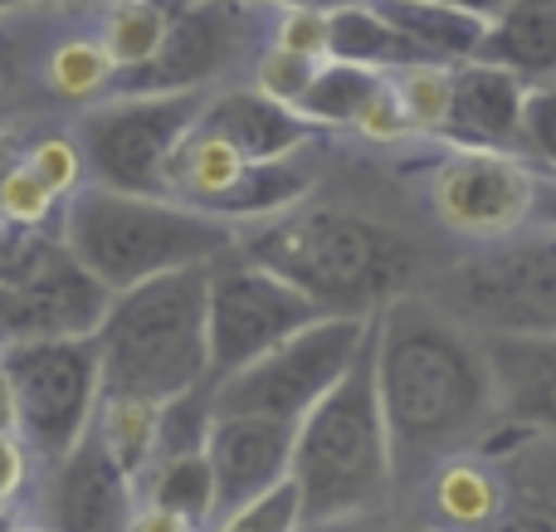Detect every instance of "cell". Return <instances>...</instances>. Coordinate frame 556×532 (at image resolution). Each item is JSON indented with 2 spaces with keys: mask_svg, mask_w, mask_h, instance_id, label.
Wrapping results in <instances>:
<instances>
[{
  "mask_svg": "<svg viewBox=\"0 0 556 532\" xmlns=\"http://www.w3.org/2000/svg\"><path fill=\"white\" fill-rule=\"evenodd\" d=\"M181 5H186V0H181Z\"/></svg>",
  "mask_w": 556,
  "mask_h": 532,
  "instance_id": "cell-48",
  "label": "cell"
},
{
  "mask_svg": "<svg viewBox=\"0 0 556 532\" xmlns=\"http://www.w3.org/2000/svg\"><path fill=\"white\" fill-rule=\"evenodd\" d=\"M307 181L313 176L303 166H293V156H278V162H244V172L235 176L230 191H220L211 201V215L230 225H254L269 220V215L293 211L307 195Z\"/></svg>",
  "mask_w": 556,
  "mask_h": 532,
  "instance_id": "cell-22",
  "label": "cell"
},
{
  "mask_svg": "<svg viewBox=\"0 0 556 532\" xmlns=\"http://www.w3.org/2000/svg\"><path fill=\"white\" fill-rule=\"evenodd\" d=\"M10 387H15V435L25 440L29 459L59 465L78 440L93 430L103 401V362L88 338H20L0 347Z\"/></svg>",
  "mask_w": 556,
  "mask_h": 532,
  "instance_id": "cell-6",
  "label": "cell"
},
{
  "mask_svg": "<svg viewBox=\"0 0 556 532\" xmlns=\"http://www.w3.org/2000/svg\"><path fill=\"white\" fill-rule=\"evenodd\" d=\"M430 293L469 332H556V235H508L430 279Z\"/></svg>",
  "mask_w": 556,
  "mask_h": 532,
  "instance_id": "cell-7",
  "label": "cell"
},
{
  "mask_svg": "<svg viewBox=\"0 0 556 532\" xmlns=\"http://www.w3.org/2000/svg\"><path fill=\"white\" fill-rule=\"evenodd\" d=\"M483 532H556V514H547V508H528V504H508Z\"/></svg>",
  "mask_w": 556,
  "mask_h": 532,
  "instance_id": "cell-38",
  "label": "cell"
},
{
  "mask_svg": "<svg viewBox=\"0 0 556 532\" xmlns=\"http://www.w3.org/2000/svg\"><path fill=\"white\" fill-rule=\"evenodd\" d=\"M113 74H117V64L108 59L103 39H98V45L93 39H68V45H59L54 54H49V84H54V93H64V98L98 93Z\"/></svg>",
  "mask_w": 556,
  "mask_h": 532,
  "instance_id": "cell-29",
  "label": "cell"
},
{
  "mask_svg": "<svg viewBox=\"0 0 556 532\" xmlns=\"http://www.w3.org/2000/svg\"><path fill=\"white\" fill-rule=\"evenodd\" d=\"M376 391L391 430L395 484H415L454 455H473L503 426L479 332L405 289L376 313Z\"/></svg>",
  "mask_w": 556,
  "mask_h": 532,
  "instance_id": "cell-1",
  "label": "cell"
},
{
  "mask_svg": "<svg viewBox=\"0 0 556 532\" xmlns=\"http://www.w3.org/2000/svg\"><path fill=\"white\" fill-rule=\"evenodd\" d=\"M20 156H25V142H20L15 132H0V195H5V181L20 166ZM0 230H5V225H0Z\"/></svg>",
  "mask_w": 556,
  "mask_h": 532,
  "instance_id": "cell-41",
  "label": "cell"
},
{
  "mask_svg": "<svg viewBox=\"0 0 556 532\" xmlns=\"http://www.w3.org/2000/svg\"><path fill=\"white\" fill-rule=\"evenodd\" d=\"M503 426L556 435V332H479Z\"/></svg>",
  "mask_w": 556,
  "mask_h": 532,
  "instance_id": "cell-15",
  "label": "cell"
},
{
  "mask_svg": "<svg viewBox=\"0 0 556 532\" xmlns=\"http://www.w3.org/2000/svg\"><path fill=\"white\" fill-rule=\"evenodd\" d=\"M45 474L49 532H127V523H132L137 498H142L137 479L98 445L93 430Z\"/></svg>",
  "mask_w": 556,
  "mask_h": 532,
  "instance_id": "cell-13",
  "label": "cell"
},
{
  "mask_svg": "<svg viewBox=\"0 0 556 532\" xmlns=\"http://www.w3.org/2000/svg\"><path fill=\"white\" fill-rule=\"evenodd\" d=\"M240 250L283 274L323 313L346 318H376L420 274V254L405 235L337 205L254 220V230H240Z\"/></svg>",
  "mask_w": 556,
  "mask_h": 532,
  "instance_id": "cell-2",
  "label": "cell"
},
{
  "mask_svg": "<svg viewBox=\"0 0 556 532\" xmlns=\"http://www.w3.org/2000/svg\"><path fill=\"white\" fill-rule=\"evenodd\" d=\"M25 523V514H20V504H0V532H15Z\"/></svg>",
  "mask_w": 556,
  "mask_h": 532,
  "instance_id": "cell-45",
  "label": "cell"
},
{
  "mask_svg": "<svg viewBox=\"0 0 556 532\" xmlns=\"http://www.w3.org/2000/svg\"><path fill=\"white\" fill-rule=\"evenodd\" d=\"M215 430V396L211 381L205 387H191L181 396H166L156 406V459H186V455H205V440Z\"/></svg>",
  "mask_w": 556,
  "mask_h": 532,
  "instance_id": "cell-27",
  "label": "cell"
},
{
  "mask_svg": "<svg viewBox=\"0 0 556 532\" xmlns=\"http://www.w3.org/2000/svg\"><path fill=\"white\" fill-rule=\"evenodd\" d=\"M532 225H542V230L556 235V176L552 181L538 176V191H532Z\"/></svg>",
  "mask_w": 556,
  "mask_h": 532,
  "instance_id": "cell-40",
  "label": "cell"
},
{
  "mask_svg": "<svg viewBox=\"0 0 556 532\" xmlns=\"http://www.w3.org/2000/svg\"><path fill=\"white\" fill-rule=\"evenodd\" d=\"M156 406L162 401H142V396H113L103 391L93 416V435L127 474L142 484V474L152 469L156 459Z\"/></svg>",
  "mask_w": 556,
  "mask_h": 532,
  "instance_id": "cell-23",
  "label": "cell"
},
{
  "mask_svg": "<svg viewBox=\"0 0 556 532\" xmlns=\"http://www.w3.org/2000/svg\"><path fill=\"white\" fill-rule=\"evenodd\" d=\"M327 318L303 289L283 274L264 269L260 259L235 244L230 254L211 264L205 279V338H211V381L260 362L283 338L303 332L307 322Z\"/></svg>",
  "mask_w": 556,
  "mask_h": 532,
  "instance_id": "cell-10",
  "label": "cell"
},
{
  "mask_svg": "<svg viewBox=\"0 0 556 532\" xmlns=\"http://www.w3.org/2000/svg\"><path fill=\"white\" fill-rule=\"evenodd\" d=\"M303 528H342L381 514L395 489L391 430L376 391V318L371 338L356 352L332 391L298 420L293 469Z\"/></svg>",
  "mask_w": 556,
  "mask_h": 532,
  "instance_id": "cell-3",
  "label": "cell"
},
{
  "mask_svg": "<svg viewBox=\"0 0 556 532\" xmlns=\"http://www.w3.org/2000/svg\"><path fill=\"white\" fill-rule=\"evenodd\" d=\"M274 45L307 59H327V10H283L274 25Z\"/></svg>",
  "mask_w": 556,
  "mask_h": 532,
  "instance_id": "cell-35",
  "label": "cell"
},
{
  "mask_svg": "<svg viewBox=\"0 0 556 532\" xmlns=\"http://www.w3.org/2000/svg\"><path fill=\"white\" fill-rule=\"evenodd\" d=\"M498 68H513L522 84H552L556 78V0H508L489 20L479 54Z\"/></svg>",
  "mask_w": 556,
  "mask_h": 532,
  "instance_id": "cell-19",
  "label": "cell"
},
{
  "mask_svg": "<svg viewBox=\"0 0 556 532\" xmlns=\"http://www.w3.org/2000/svg\"><path fill=\"white\" fill-rule=\"evenodd\" d=\"M410 532H444V528H434V523H430V528H410Z\"/></svg>",
  "mask_w": 556,
  "mask_h": 532,
  "instance_id": "cell-47",
  "label": "cell"
},
{
  "mask_svg": "<svg viewBox=\"0 0 556 532\" xmlns=\"http://www.w3.org/2000/svg\"><path fill=\"white\" fill-rule=\"evenodd\" d=\"M532 191L538 176L513 152L459 147L430 176V211L450 235L473 244H498L532 225Z\"/></svg>",
  "mask_w": 556,
  "mask_h": 532,
  "instance_id": "cell-11",
  "label": "cell"
},
{
  "mask_svg": "<svg viewBox=\"0 0 556 532\" xmlns=\"http://www.w3.org/2000/svg\"><path fill=\"white\" fill-rule=\"evenodd\" d=\"M127 532H205V528H195L191 518L172 514V508H162V504L137 498V514H132V523H127Z\"/></svg>",
  "mask_w": 556,
  "mask_h": 532,
  "instance_id": "cell-39",
  "label": "cell"
},
{
  "mask_svg": "<svg viewBox=\"0 0 556 532\" xmlns=\"http://www.w3.org/2000/svg\"><path fill=\"white\" fill-rule=\"evenodd\" d=\"M430 494V523L444 532H483L508 508V484L489 465V455H454L425 474Z\"/></svg>",
  "mask_w": 556,
  "mask_h": 532,
  "instance_id": "cell-18",
  "label": "cell"
},
{
  "mask_svg": "<svg viewBox=\"0 0 556 532\" xmlns=\"http://www.w3.org/2000/svg\"><path fill=\"white\" fill-rule=\"evenodd\" d=\"M25 166L59 195V201H68V195L84 186V156H78L74 137H45V142L25 147Z\"/></svg>",
  "mask_w": 556,
  "mask_h": 532,
  "instance_id": "cell-34",
  "label": "cell"
},
{
  "mask_svg": "<svg viewBox=\"0 0 556 532\" xmlns=\"http://www.w3.org/2000/svg\"><path fill=\"white\" fill-rule=\"evenodd\" d=\"M293 420L264 416H215V430L205 440V459L215 474V518L240 514L254 498L288 484L293 469Z\"/></svg>",
  "mask_w": 556,
  "mask_h": 532,
  "instance_id": "cell-14",
  "label": "cell"
},
{
  "mask_svg": "<svg viewBox=\"0 0 556 532\" xmlns=\"http://www.w3.org/2000/svg\"><path fill=\"white\" fill-rule=\"evenodd\" d=\"M15 532H49V528H45V523H20Z\"/></svg>",
  "mask_w": 556,
  "mask_h": 532,
  "instance_id": "cell-46",
  "label": "cell"
},
{
  "mask_svg": "<svg viewBox=\"0 0 556 532\" xmlns=\"http://www.w3.org/2000/svg\"><path fill=\"white\" fill-rule=\"evenodd\" d=\"M327 59L376 68V74H395V68H405V64H425L420 49H415L381 10L366 5V0H352V5L327 15Z\"/></svg>",
  "mask_w": 556,
  "mask_h": 532,
  "instance_id": "cell-21",
  "label": "cell"
},
{
  "mask_svg": "<svg viewBox=\"0 0 556 532\" xmlns=\"http://www.w3.org/2000/svg\"><path fill=\"white\" fill-rule=\"evenodd\" d=\"M376 5L425 59L434 64H464V59L479 54L483 35H489V20L473 15V10L444 5V0H366Z\"/></svg>",
  "mask_w": 556,
  "mask_h": 532,
  "instance_id": "cell-20",
  "label": "cell"
},
{
  "mask_svg": "<svg viewBox=\"0 0 556 532\" xmlns=\"http://www.w3.org/2000/svg\"><path fill=\"white\" fill-rule=\"evenodd\" d=\"M15 426H20V416H15V387H10L5 367H0V430H10V435H15Z\"/></svg>",
  "mask_w": 556,
  "mask_h": 532,
  "instance_id": "cell-42",
  "label": "cell"
},
{
  "mask_svg": "<svg viewBox=\"0 0 556 532\" xmlns=\"http://www.w3.org/2000/svg\"><path fill=\"white\" fill-rule=\"evenodd\" d=\"M381 84H386V74H376V68L342 64V59H323L317 74H313V84H307V93H303V103H298V113H303L307 123H323V127L356 123L362 107L381 93Z\"/></svg>",
  "mask_w": 556,
  "mask_h": 532,
  "instance_id": "cell-24",
  "label": "cell"
},
{
  "mask_svg": "<svg viewBox=\"0 0 556 532\" xmlns=\"http://www.w3.org/2000/svg\"><path fill=\"white\" fill-rule=\"evenodd\" d=\"M528 88L532 84H522L513 68H498L489 59H464V64H454L450 78V117H444L440 137L459 147L508 152V147H518Z\"/></svg>",
  "mask_w": 556,
  "mask_h": 532,
  "instance_id": "cell-16",
  "label": "cell"
},
{
  "mask_svg": "<svg viewBox=\"0 0 556 532\" xmlns=\"http://www.w3.org/2000/svg\"><path fill=\"white\" fill-rule=\"evenodd\" d=\"M59 240L108 293H123L156 274L215 264L240 244V225L176 195L113 191V186L84 181L64 201Z\"/></svg>",
  "mask_w": 556,
  "mask_h": 532,
  "instance_id": "cell-4",
  "label": "cell"
},
{
  "mask_svg": "<svg viewBox=\"0 0 556 532\" xmlns=\"http://www.w3.org/2000/svg\"><path fill=\"white\" fill-rule=\"evenodd\" d=\"M205 279L201 269H176L113 293L98 322L103 391L113 396L166 401L211 381V338H205Z\"/></svg>",
  "mask_w": 556,
  "mask_h": 532,
  "instance_id": "cell-5",
  "label": "cell"
},
{
  "mask_svg": "<svg viewBox=\"0 0 556 532\" xmlns=\"http://www.w3.org/2000/svg\"><path fill=\"white\" fill-rule=\"evenodd\" d=\"M201 132L220 137L225 147L244 156V162H278V156H293L298 147L313 137V123H307L298 107L274 103L260 88H230V93L205 98L201 107Z\"/></svg>",
  "mask_w": 556,
  "mask_h": 532,
  "instance_id": "cell-17",
  "label": "cell"
},
{
  "mask_svg": "<svg viewBox=\"0 0 556 532\" xmlns=\"http://www.w3.org/2000/svg\"><path fill=\"white\" fill-rule=\"evenodd\" d=\"M401 98L405 117H410L415 132H440L444 117H450V78H454V64H405L395 74H386Z\"/></svg>",
  "mask_w": 556,
  "mask_h": 532,
  "instance_id": "cell-28",
  "label": "cell"
},
{
  "mask_svg": "<svg viewBox=\"0 0 556 532\" xmlns=\"http://www.w3.org/2000/svg\"><path fill=\"white\" fill-rule=\"evenodd\" d=\"M518 147L538 166H547V172L556 176V78H552V84H532L528 88V103H522V127H518Z\"/></svg>",
  "mask_w": 556,
  "mask_h": 532,
  "instance_id": "cell-33",
  "label": "cell"
},
{
  "mask_svg": "<svg viewBox=\"0 0 556 532\" xmlns=\"http://www.w3.org/2000/svg\"><path fill=\"white\" fill-rule=\"evenodd\" d=\"M172 25V5L166 0H113L103 20V49L117 68H142L147 59L162 49V35Z\"/></svg>",
  "mask_w": 556,
  "mask_h": 532,
  "instance_id": "cell-26",
  "label": "cell"
},
{
  "mask_svg": "<svg viewBox=\"0 0 556 532\" xmlns=\"http://www.w3.org/2000/svg\"><path fill=\"white\" fill-rule=\"evenodd\" d=\"M444 5H459V10H473V15H483V20H493L508 0H444Z\"/></svg>",
  "mask_w": 556,
  "mask_h": 532,
  "instance_id": "cell-44",
  "label": "cell"
},
{
  "mask_svg": "<svg viewBox=\"0 0 556 532\" xmlns=\"http://www.w3.org/2000/svg\"><path fill=\"white\" fill-rule=\"evenodd\" d=\"M352 127L356 132H366V137H376V142H395V137L415 132L410 117H405V107H401V98H395V88H391V78H386L381 93L362 107V117H356Z\"/></svg>",
  "mask_w": 556,
  "mask_h": 532,
  "instance_id": "cell-36",
  "label": "cell"
},
{
  "mask_svg": "<svg viewBox=\"0 0 556 532\" xmlns=\"http://www.w3.org/2000/svg\"><path fill=\"white\" fill-rule=\"evenodd\" d=\"M366 338H371V318L327 313V318L307 322L303 332L283 338L260 362L211 381L215 416H264L298 426L342 381V371L356 362Z\"/></svg>",
  "mask_w": 556,
  "mask_h": 532,
  "instance_id": "cell-8",
  "label": "cell"
},
{
  "mask_svg": "<svg viewBox=\"0 0 556 532\" xmlns=\"http://www.w3.org/2000/svg\"><path fill=\"white\" fill-rule=\"evenodd\" d=\"M205 532H303V508H298L293 479H288V484H278L274 494L254 498V504L240 508V514L215 518Z\"/></svg>",
  "mask_w": 556,
  "mask_h": 532,
  "instance_id": "cell-31",
  "label": "cell"
},
{
  "mask_svg": "<svg viewBox=\"0 0 556 532\" xmlns=\"http://www.w3.org/2000/svg\"><path fill=\"white\" fill-rule=\"evenodd\" d=\"M205 93H123L78 117L84 176L113 191L166 195V162L201 123Z\"/></svg>",
  "mask_w": 556,
  "mask_h": 532,
  "instance_id": "cell-9",
  "label": "cell"
},
{
  "mask_svg": "<svg viewBox=\"0 0 556 532\" xmlns=\"http://www.w3.org/2000/svg\"><path fill=\"white\" fill-rule=\"evenodd\" d=\"M59 205L64 201H59V195L25 166V156H20V166L5 181V195H0V225H5V230H35V225H45Z\"/></svg>",
  "mask_w": 556,
  "mask_h": 532,
  "instance_id": "cell-32",
  "label": "cell"
},
{
  "mask_svg": "<svg viewBox=\"0 0 556 532\" xmlns=\"http://www.w3.org/2000/svg\"><path fill=\"white\" fill-rule=\"evenodd\" d=\"M269 5H283V10H342V5H352V0H269Z\"/></svg>",
  "mask_w": 556,
  "mask_h": 532,
  "instance_id": "cell-43",
  "label": "cell"
},
{
  "mask_svg": "<svg viewBox=\"0 0 556 532\" xmlns=\"http://www.w3.org/2000/svg\"><path fill=\"white\" fill-rule=\"evenodd\" d=\"M137 494L147 504H162L172 514L191 518L195 528H211L215 523V474H211V459L205 455H186V459H162L142 474Z\"/></svg>",
  "mask_w": 556,
  "mask_h": 532,
  "instance_id": "cell-25",
  "label": "cell"
},
{
  "mask_svg": "<svg viewBox=\"0 0 556 532\" xmlns=\"http://www.w3.org/2000/svg\"><path fill=\"white\" fill-rule=\"evenodd\" d=\"M240 54V10L230 0H186L172 10L162 49L123 74V93H205L215 74Z\"/></svg>",
  "mask_w": 556,
  "mask_h": 532,
  "instance_id": "cell-12",
  "label": "cell"
},
{
  "mask_svg": "<svg viewBox=\"0 0 556 532\" xmlns=\"http://www.w3.org/2000/svg\"><path fill=\"white\" fill-rule=\"evenodd\" d=\"M317 64H323V59H307V54H293V49H283V45H269L260 54V64H254V88L269 93L274 103L298 107L307 93V84H313Z\"/></svg>",
  "mask_w": 556,
  "mask_h": 532,
  "instance_id": "cell-30",
  "label": "cell"
},
{
  "mask_svg": "<svg viewBox=\"0 0 556 532\" xmlns=\"http://www.w3.org/2000/svg\"><path fill=\"white\" fill-rule=\"evenodd\" d=\"M29 449L20 435H10V430H0V504H15L20 494H25L29 484Z\"/></svg>",
  "mask_w": 556,
  "mask_h": 532,
  "instance_id": "cell-37",
  "label": "cell"
}]
</instances>
